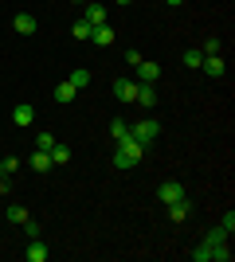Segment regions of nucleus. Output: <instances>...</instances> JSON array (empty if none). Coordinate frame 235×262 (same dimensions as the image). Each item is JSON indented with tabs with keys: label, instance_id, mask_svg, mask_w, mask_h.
Listing matches in <instances>:
<instances>
[{
	"label": "nucleus",
	"instance_id": "1",
	"mask_svg": "<svg viewBox=\"0 0 235 262\" xmlns=\"http://www.w3.org/2000/svg\"><path fill=\"white\" fill-rule=\"evenodd\" d=\"M141 157H145V145L137 141L134 133H125L118 141V149H114V164L118 168H134V164H141Z\"/></svg>",
	"mask_w": 235,
	"mask_h": 262
},
{
	"label": "nucleus",
	"instance_id": "2",
	"mask_svg": "<svg viewBox=\"0 0 235 262\" xmlns=\"http://www.w3.org/2000/svg\"><path fill=\"white\" fill-rule=\"evenodd\" d=\"M130 133H134L137 141L149 149V145L161 137V121H157V118H141V121H134V125H130Z\"/></svg>",
	"mask_w": 235,
	"mask_h": 262
},
{
	"label": "nucleus",
	"instance_id": "3",
	"mask_svg": "<svg viewBox=\"0 0 235 262\" xmlns=\"http://www.w3.org/2000/svg\"><path fill=\"white\" fill-rule=\"evenodd\" d=\"M200 71H204L208 78H224V75H227V59H224V55H204Z\"/></svg>",
	"mask_w": 235,
	"mask_h": 262
},
{
	"label": "nucleus",
	"instance_id": "4",
	"mask_svg": "<svg viewBox=\"0 0 235 262\" xmlns=\"http://www.w3.org/2000/svg\"><path fill=\"white\" fill-rule=\"evenodd\" d=\"M157 200H161V204H177V200H184V184H180V180H165V184L157 188Z\"/></svg>",
	"mask_w": 235,
	"mask_h": 262
},
{
	"label": "nucleus",
	"instance_id": "5",
	"mask_svg": "<svg viewBox=\"0 0 235 262\" xmlns=\"http://www.w3.org/2000/svg\"><path fill=\"white\" fill-rule=\"evenodd\" d=\"M137 106H157V82H137V94H134Z\"/></svg>",
	"mask_w": 235,
	"mask_h": 262
},
{
	"label": "nucleus",
	"instance_id": "6",
	"mask_svg": "<svg viewBox=\"0 0 235 262\" xmlns=\"http://www.w3.org/2000/svg\"><path fill=\"white\" fill-rule=\"evenodd\" d=\"M134 94H137V82H134V78H118V82H114V98H118V102H125V106H130V102H134Z\"/></svg>",
	"mask_w": 235,
	"mask_h": 262
},
{
	"label": "nucleus",
	"instance_id": "7",
	"mask_svg": "<svg viewBox=\"0 0 235 262\" xmlns=\"http://www.w3.org/2000/svg\"><path fill=\"white\" fill-rule=\"evenodd\" d=\"M35 28H39V20H35L32 12H20V16L12 20V32H20V35H35Z\"/></svg>",
	"mask_w": 235,
	"mask_h": 262
},
{
	"label": "nucleus",
	"instance_id": "8",
	"mask_svg": "<svg viewBox=\"0 0 235 262\" xmlns=\"http://www.w3.org/2000/svg\"><path fill=\"white\" fill-rule=\"evenodd\" d=\"M90 43H94V47H110V43H114V28H110V24L90 28Z\"/></svg>",
	"mask_w": 235,
	"mask_h": 262
},
{
	"label": "nucleus",
	"instance_id": "9",
	"mask_svg": "<svg viewBox=\"0 0 235 262\" xmlns=\"http://www.w3.org/2000/svg\"><path fill=\"white\" fill-rule=\"evenodd\" d=\"M35 121V106L32 102H20V106L12 110V125H32Z\"/></svg>",
	"mask_w": 235,
	"mask_h": 262
},
{
	"label": "nucleus",
	"instance_id": "10",
	"mask_svg": "<svg viewBox=\"0 0 235 262\" xmlns=\"http://www.w3.org/2000/svg\"><path fill=\"white\" fill-rule=\"evenodd\" d=\"M134 71H137V82H157V78H161V67H157V63H149V59H141V63H137Z\"/></svg>",
	"mask_w": 235,
	"mask_h": 262
},
{
	"label": "nucleus",
	"instance_id": "11",
	"mask_svg": "<svg viewBox=\"0 0 235 262\" xmlns=\"http://www.w3.org/2000/svg\"><path fill=\"white\" fill-rule=\"evenodd\" d=\"M28 168H32V172H47V168H55V164H51V153L35 149V153L28 157Z\"/></svg>",
	"mask_w": 235,
	"mask_h": 262
},
{
	"label": "nucleus",
	"instance_id": "12",
	"mask_svg": "<svg viewBox=\"0 0 235 262\" xmlns=\"http://www.w3.org/2000/svg\"><path fill=\"white\" fill-rule=\"evenodd\" d=\"M165 208H168V219H173V223H184L192 204H188V196H184V200H177V204H165Z\"/></svg>",
	"mask_w": 235,
	"mask_h": 262
},
{
	"label": "nucleus",
	"instance_id": "13",
	"mask_svg": "<svg viewBox=\"0 0 235 262\" xmlns=\"http://www.w3.org/2000/svg\"><path fill=\"white\" fill-rule=\"evenodd\" d=\"M47 254H51V251L44 247V239H32V243H28V251H24V258H28V262H47Z\"/></svg>",
	"mask_w": 235,
	"mask_h": 262
},
{
	"label": "nucleus",
	"instance_id": "14",
	"mask_svg": "<svg viewBox=\"0 0 235 262\" xmlns=\"http://www.w3.org/2000/svg\"><path fill=\"white\" fill-rule=\"evenodd\" d=\"M82 20H87L90 28H98V24H106V8H102V4H87V12H82Z\"/></svg>",
	"mask_w": 235,
	"mask_h": 262
},
{
	"label": "nucleus",
	"instance_id": "15",
	"mask_svg": "<svg viewBox=\"0 0 235 262\" xmlns=\"http://www.w3.org/2000/svg\"><path fill=\"white\" fill-rule=\"evenodd\" d=\"M75 94H78V90L71 86V78H63V82L55 86V102H59V106H67V102H75Z\"/></svg>",
	"mask_w": 235,
	"mask_h": 262
},
{
	"label": "nucleus",
	"instance_id": "16",
	"mask_svg": "<svg viewBox=\"0 0 235 262\" xmlns=\"http://www.w3.org/2000/svg\"><path fill=\"white\" fill-rule=\"evenodd\" d=\"M180 63H184V67H192V71H200V63H204V51H200V47H188Z\"/></svg>",
	"mask_w": 235,
	"mask_h": 262
},
{
	"label": "nucleus",
	"instance_id": "17",
	"mask_svg": "<svg viewBox=\"0 0 235 262\" xmlns=\"http://www.w3.org/2000/svg\"><path fill=\"white\" fill-rule=\"evenodd\" d=\"M71 86H75V90L90 86V71H87V67H75V71H71Z\"/></svg>",
	"mask_w": 235,
	"mask_h": 262
},
{
	"label": "nucleus",
	"instance_id": "18",
	"mask_svg": "<svg viewBox=\"0 0 235 262\" xmlns=\"http://www.w3.org/2000/svg\"><path fill=\"white\" fill-rule=\"evenodd\" d=\"M125 133H130V121H125V118H114L110 121V137H114V141H122Z\"/></svg>",
	"mask_w": 235,
	"mask_h": 262
},
{
	"label": "nucleus",
	"instance_id": "19",
	"mask_svg": "<svg viewBox=\"0 0 235 262\" xmlns=\"http://www.w3.org/2000/svg\"><path fill=\"white\" fill-rule=\"evenodd\" d=\"M51 164H71V149H67V145L55 141V149H51Z\"/></svg>",
	"mask_w": 235,
	"mask_h": 262
},
{
	"label": "nucleus",
	"instance_id": "20",
	"mask_svg": "<svg viewBox=\"0 0 235 262\" xmlns=\"http://www.w3.org/2000/svg\"><path fill=\"white\" fill-rule=\"evenodd\" d=\"M71 35H75V39H90V24L87 20H75V24H71Z\"/></svg>",
	"mask_w": 235,
	"mask_h": 262
},
{
	"label": "nucleus",
	"instance_id": "21",
	"mask_svg": "<svg viewBox=\"0 0 235 262\" xmlns=\"http://www.w3.org/2000/svg\"><path fill=\"white\" fill-rule=\"evenodd\" d=\"M35 149L51 153V149H55V137H51V133H39V137H35Z\"/></svg>",
	"mask_w": 235,
	"mask_h": 262
},
{
	"label": "nucleus",
	"instance_id": "22",
	"mask_svg": "<svg viewBox=\"0 0 235 262\" xmlns=\"http://www.w3.org/2000/svg\"><path fill=\"white\" fill-rule=\"evenodd\" d=\"M200 51H204V55H220V35H208Z\"/></svg>",
	"mask_w": 235,
	"mask_h": 262
},
{
	"label": "nucleus",
	"instance_id": "23",
	"mask_svg": "<svg viewBox=\"0 0 235 262\" xmlns=\"http://www.w3.org/2000/svg\"><path fill=\"white\" fill-rule=\"evenodd\" d=\"M8 219H12V223H24V219H28V208H20V204H12V208H8Z\"/></svg>",
	"mask_w": 235,
	"mask_h": 262
},
{
	"label": "nucleus",
	"instance_id": "24",
	"mask_svg": "<svg viewBox=\"0 0 235 262\" xmlns=\"http://www.w3.org/2000/svg\"><path fill=\"white\" fill-rule=\"evenodd\" d=\"M24 231H28V239H39V223L35 219H24Z\"/></svg>",
	"mask_w": 235,
	"mask_h": 262
},
{
	"label": "nucleus",
	"instance_id": "25",
	"mask_svg": "<svg viewBox=\"0 0 235 262\" xmlns=\"http://www.w3.org/2000/svg\"><path fill=\"white\" fill-rule=\"evenodd\" d=\"M12 172H20V161H16V157H4V176H12Z\"/></svg>",
	"mask_w": 235,
	"mask_h": 262
},
{
	"label": "nucleus",
	"instance_id": "26",
	"mask_svg": "<svg viewBox=\"0 0 235 262\" xmlns=\"http://www.w3.org/2000/svg\"><path fill=\"white\" fill-rule=\"evenodd\" d=\"M165 4H184V0H165Z\"/></svg>",
	"mask_w": 235,
	"mask_h": 262
},
{
	"label": "nucleus",
	"instance_id": "27",
	"mask_svg": "<svg viewBox=\"0 0 235 262\" xmlns=\"http://www.w3.org/2000/svg\"><path fill=\"white\" fill-rule=\"evenodd\" d=\"M114 4H130V0H114Z\"/></svg>",
	"mask_w": 235,
	"mask_h": 262
},
{
	"label": "nucleus",
	"instance_id": "28",
	"mask_svg": "<svg viewBox=\"0 0 235 262\" xmlns=\"http://www.w3.org/2000/svg\"><path fill=\"white\" fill-rule=\"evenodd\" d=\"M0 176H4V161H0Z\"/></svg>",
	"mask_w": 235,
	"mask_h": 262
}]
</instances>
